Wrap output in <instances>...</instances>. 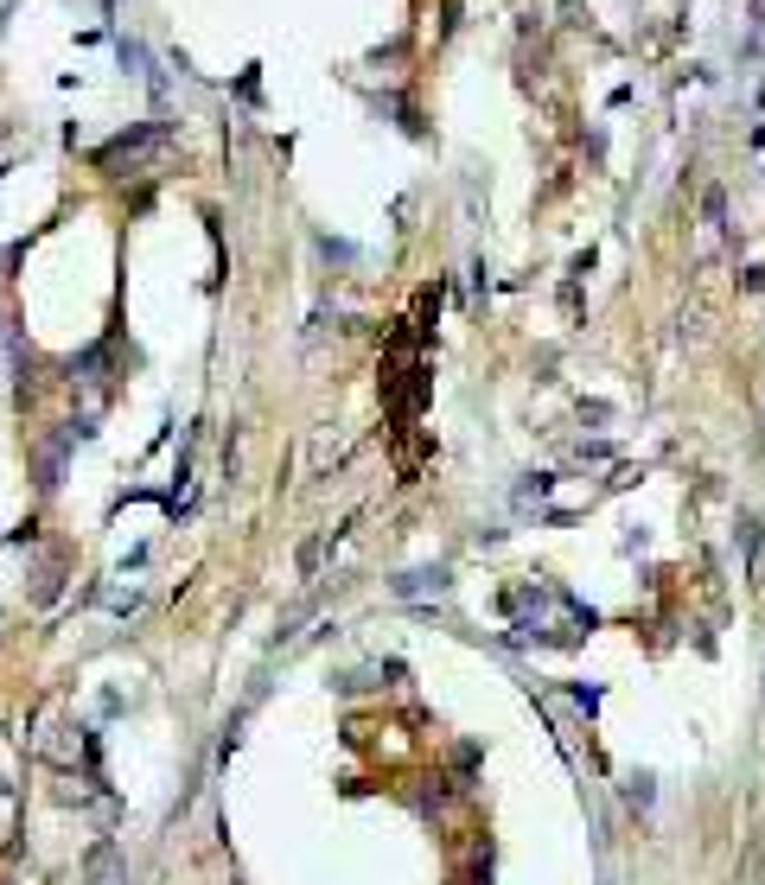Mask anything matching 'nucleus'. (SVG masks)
Returning a JSON list of instances; mask_svg holds the SVG:
<instances>
[{
	"label": "nucleus",
	"mask_w": 765,
	"mask_h": 885,
	"mask_svg": "<svg viewBox=\"0 0 765 885\" xmlns=\"http://www.w3.org/2000/svg\"><path fill=\"white\" fill-rule=\"evenodd\" d=\"M396 593H402V599H422V593H434V599H440V593H447V573H440V567H434V573H408Z\"/></svg>",
	"instance_id": "obj_3"
},
{
	"label": "nucleus",
	"mask_w": 765,
	"mask_h": 885,
	"mask_svg": "<svg viewBox=\"0 0 765 885\" xmlns=\"http://www.w3.org/2000/svg\"><path fill=\"white\" fill-rule=\"evenodd\" d=\"M84 885H128V860L115 854V841H96V847H90Z\"/></svg>",
	"instance_id": "obj_1"
},
{
	"label": "nucleus",
	"mask_w": 765,
	"mask_h": 885,
	"mask_svg": "<svg viewBox=\"0 0 765 885\" xmlns=\"http://www.w3.org/2000/svg\"><path fill=\"white\" fill-rule=\"evenodd\" d=\"M154 140H160V128H134V134H121V140H109V146H102V166L115 173L121 160H141V154H147V146H154Z\"/></svg>",
	"instance_id": "obj_2"
}]
</instances>
